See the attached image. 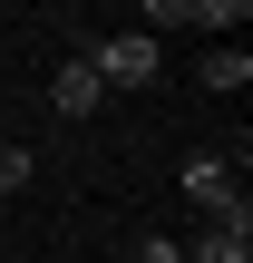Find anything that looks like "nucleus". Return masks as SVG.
Returning <instances> with one entry per match:
<instances>
[{
	"label": "nucleus",
	"mask_w": 253,
	"mask_h": 263,
	"mask_svg": "<svg viewBox=\"0 0 253 263\" xmlns=\"http://www.w3.org/2000/svg\"><path fill=\"white\" fill-rule=\"evenodd\" d=\"M185 263H253V234H244V224H205Z\"/></svg>",
	"instance_id": "20e7f679"
},
{
	"label": "nucleus",
	"mask_w": 253,
	"mask_h": 263,
	"mask_svg": "<svg viewBox=\"0 0 253 263\" xmlns=\"http://www.w3.org/2000/svg\"><path fill=\"white\" fill-rule=\"evenodd\" d=\"M29 166H39V156H29L20 137H0V195H10V185H29Z\"/></svg>",
	"instance_id": "0eeeda50"
},
{
	"label": "nucleus",
	"mask_w": 253,
	"mask_h": 263,
	"mask_svg": "<svg viewBox=\"0 0 253 263\" xmlns=\"http://www.w3.org/2000/svg\"><path fill=\"white\" fill-rule=\"evenodd\" d=\"M185 20H205V29H244V0H185Z\"/></svg>",
	"instance_id": "423d86ee"
},
{
	"label": "nucleus",
	"mask_w": 253,
	"mask_h": 263,
	"mask_svg": "<svg viewBox=\"0 0 253 263\" xmlns=\"http://www.w3.org/2000/svg\"><path fill=\"white\" fill-rule=\"evenodd\" d=\"M98 98H107V88H98V68H88V59H68V68L49 78V107H59V117H88Z\"/></svg>",
	"instance_id": "7ed1b4c3"
},
{
	"label": "nucleus",
	"mask_w": 253,
	"mask_h": 263,
	"mask_svg": "<svg viewBox=\"0 0 253 263\" xmlns=\"http://www.w3.org/2000/svg\"><path fill=\"white\" fill-rule=\"evenodd\" d=\"M205 88H215V98L253 88V59H244V49H205Z\"/></svg>",
	"instance_id": "39448f33"
},
{
	"label": "nucleus",
	"mask_w": 253,
	"mask_h": 263,
	"mask_svg": "<svg viewBox=\"0 0 253 263\" xmlns=\"http://www.w3.org/2000/svg\"><path fill=\"white\" fill-rule=\"evenodd\" d=\"M176 185H185L215 224H244V234H253V205H244V185H234V166H224V156H185V176H176Z\"/></svg>",
	"instance_id": "f257e3e1"
},
{
	"label": "nucleus",
	"mask_w": 253,
	"mask_h": 263,
	"mask_svg": "<svg viewBox=\"0 0 253 263\" xmlns=\"http://www.w3.org/2000/svg\"><path fill=\"white\" fill-rule=\"evenodd\" d=\"M137 263H185V254H176L166 234H146V244H137Z\"/></svg>",
	"instance_id": "6e6552de"
},
{
	"label": "nucleus",
	"mask_w": 253,
	"mask_h": 263,
	"mask_svg": "<svg viewBox=\"0 0 253 263\" xmlns=\"http://www.w3.org/2000/svg\"><path fill=\"white\" fill-rule=\"evenodd\" d=\"M88 68H98V88H146V78H156V39H146V29H117V39L88 49Z\"/></svg>",
	"instance_id": "f03ea898"
}]
</instances>
